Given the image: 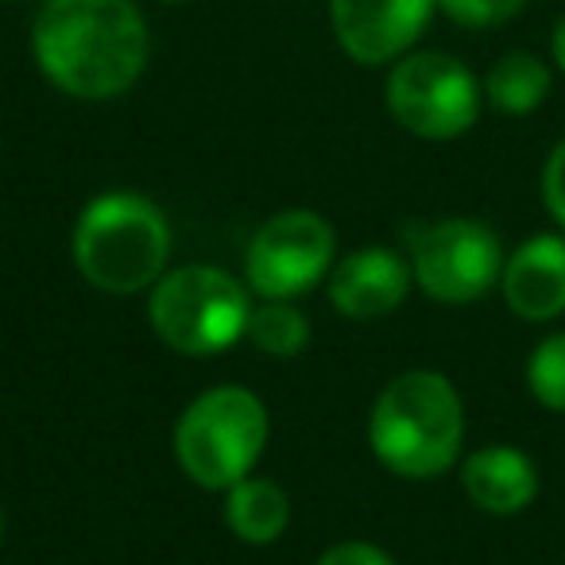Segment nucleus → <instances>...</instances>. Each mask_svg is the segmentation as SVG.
Instances as JSON below:
<instances>
[{"instance_id":"nucleus-1","label":"nucleus","mask_w":565,"mask_h":565,"mask_svg":"<svg viewBox=\"0 0 565 565\" xmlns=\"http://www.w3.org/2000/svg\"><path fill=\"white\" fill-rule=\"evenodd\" d=\"M32 55L43 78L66 97L113 102L140 82L151 35L132 0H43Z\"/></svg>"},{"instance_id":"nucleus-2","label":"nucleus","mask_w":565,"mask_h":565,"mask_svg":"<svg viewBox=\"0 0 565 565\" xmlns=\"http://www.w3.org/2000/svg\"><path fill=\"white\" fill-rule=\"evenodd\" d=\"M465 441V407L449 376L415 369L380 392L369 415V446L403 480H434L454 469Z\"/></svg>"},{"instance_id":"nucleus-3","label":"nucleus","mask_w":565,"mask_h":565,"mask_svg":"<svg viewBox=\"0 0 565 565\" xmlns=\"http://www.w3.org/2000/svg\"><path fill=\"white\" fill-rule=\"evenodd\" d=\"M71 248L89 287L105 295H136L163 279L171 225L151 198L109 190L82 210Z\"/></svg>"},{"instance_id":"nucleus-4","label":"nucleus","mask_w":565,"mask_h":565,"mask_svg":"<svg viewBox=\"0 0 565 565\" xmlns=\"http://www.w3.org/2000/svg\"><path fill=\"white\" fill-rule=\"evenodd\" d=\"M271 434V418L248 387H210L202 392L174 426V457L198 488L228 492L252 477Z\"/></svg>"},{"instance_id":"nucleus-5","label":"nucleus","mask_w":565,"mask_h":565,"mask_svg":"<svg viewBox=\"0 0 565 565\" xmlns=\"http://www.w3.org/2000/svg\"><path fill=\"white\" fill-rule=\"evenodd\" d=\"M151 330L182 356H213L248 333L252 302L244 282L225 267L186 264L151 287Z\"/></svg>"},{"instance_id":"nucleus-6","label":"nucleus","mask_w":565,"mask_h":565,"mask_svg":"<svg viewBox=\"0 0 565 565\" xmlns=\"http://www.w3.org/2000/svg\"><path fill=\"white\" fill-rule=\"evenodd\" d=\"M484 86L461 58L446 51H415L392 63L384 86L387 113L418 140H457L480 117Z\"/></svg>"},{"instance_id":"nucleus-7","label":"nucleus","mask_w":565,"mask_h":565,"mask_svg":"<svg viewBox=\"0 0 565 565\" xmlns=\"http://www.w3.org/2000/svg\"><path fill=\"white\" fill-rule=\"evenodd\" d=\"M503 244L477 217H446L411 233V271L434 302L465 307L492 291L503 275Z\"/></svg>"},{"instance_id":"nucleus-8","label":"nucleus","mask_w":565,"mask_h":565,"mask_svg":"<svg viewBox=\"0 0 565 565\" xmlns=\"http://www.w3.org/2000/svg\"><path fill=\"white\" fill-rule=\"evenodd\" d=\"M338 233L315 210H282L256 228L244 259L248 291L259 299L295 302L330 275Z\"/></svg>"},{"instance_id":"nucleus-9","label":"nucleus","mask_w":565,"mask_h":565,"mask_svg":"<svg viewBox=\"0 0 565 565\" xmlns=\"http://www.w3.org/2000/svg\"><path fill=\"white\" fill-rule=\"evenodd\" d=\"M438 0H330L341 51L361 66H387L411 55Z\"/></svg>"},{"instance_id":"nucleus-10","label":"nucleus","mask_w":565,"mask_h":565,"mask_svg":"<svg viewBox=\"0 0 565 565\" xmlns=\"http://www.w3.org/2000/svg\"><path fill=\"white\" fill-rule=\"evenodd\" d=\"M415 271L411 264L392 248H361L345 256L330 275V302L338 315L353 322H376L403 307Z\"/></svg>"},{"instance_id":"nucleus-11","label":"nucleus","mask_w":565,"mask_h":565,"mask_svg":"<svg viewBox=\"0 0 565 565\" xmlns=\"http://www.w3.org/2000/svg\"><path fill=\"white\" fill-rule=\"evenodd\" d=\"M503 302L523 322L565 315V236L542 233L519 244L500 275Z\"/></svg>"},{"instance_id":"nucleus-12","label":"nucleus","mask_w":565,"mask_h":565,"mask_svg":"<svg viewBox=\"0 0 565 565\" xmlns=\"http://www.w3.org/2000/svg\"><path fill=\"white\" fill-rule=\"evenodd\" d=\"M461 488L484 515H519L539 495V469L515 446H484L465 457Z\"/></svg>"},{"instance_id":"nucleus-13","label":"nucleus","mask_w":565,"mask_h":565,"mask_svg":"<svg viewBox=\"0 0 565 565\" xmlns=\"http://www.w3.org/2000/svg\"><path fill=\"white\" fill-rule=\"evenodd\" d=\"M225 523L248 546H271L275 539H282V531L291 523V500L271 480L244 477L241 484L228 488Z\"/></svg>"},{"instance_id":"nucleus-14","label":"nucleus","mask_w":565,"mask_h":565,"mask_svg":"<svg viewBox=\"0 0 565 565\" xmlns=\"http://www.w3.org/2000/svg\"><path fill=\"white\" fill-rule=\"evenodd\" d=\"M484 97L495 113L526 117L550 97V66L531 51H508L492 63L484 78Z\"/></svg>"},{"instance_id":"nucleus-15","label":"nucleus","mask_w":565,"mask_h":565,"mask_svg":"<svg viewBox=\"0 0 565 565\" xmlns=\"http://www.w3.org/2000/svg\"><path fill=\"white\" fill-rule=\"evenodd\" d=\"M248 341L259 353L291 361V356H299L310 345V322L295 302L264 299V307H252Z\"/></svg>"},{"instance_id":"nucleus-16","label":"nucleus","mask_w":565,"mask_h":565,"mask_svg":"<svg viewBox=\"0 0 565 565\" xmlns=\"http://www.w3.org/2000/svg\"><path fill=\"white\" fill-rule=\"evenodd\" d=\"M526 387L546 411H565V333L539 341L526 361Z\"/></svg>"},{"instance_id":"nucleus-17","label":"nucleus","mask_w":565,"mask_h":565,"mask_svg":"<svg viewBox=\"0 0 565 565\" xmlns=\"http://www.w3.org/2000/svg\"><path fill=\"white\" fill-rule=\"evenodd\" d=\"M438 9L454 24L484 32V28H500L508 20H515L526 9V0H438Z\"/></svg>"},{"instance_id":"nucleus-18","label":"nucleus","mask_w":565,"mask_h":565,"mask_svg":"<svg viewBox=\"0 0 565 565\" xmlns=\"http://www.w3.org/2000/svg\"><path fill=\"white\" fill-rule=\"evenodd\" d=\"M542 202H546L550 217L565 228V140L550 151L546 167H542Z\"/></svg>"},{"instance_id":"nucleus-19","label":"nucleus","mask_w":565,"mask_h":565,"mask_svg":"<svg viewBox=\"0 0 565 565\" xmlns=\"http://www.w3.org/2000/svg\"><path fill=\"white\" fill-rule=\"evenodd\" d=\"M318 565H395V562L387 550L372 546V542H338V546H330L318 557Z\"/></svg>"},{"instance_id":"nucleus-20","label":"nucleus","mask_w":565,"mask_h":565,"mask_svg":"<svg viewBox=\"0 0 565 565\" xmlns=\"http://www.w3.org/2000/svg\"><path fill=\"white\" fill-rule=\"evenodd\" d=\"M550 47H554V63L565 71V17L557 20V28H554V40H550Z\"/></svg>"},{"instance_id":"nucleus-21","label":"nucleus","mask_w":565,"mask_h":565,"mask_svg":"<svg viewBox=\"0 0 565 565\" xmlns=\"http://www.w3.org/2000/svg\"><path fill=\"white\" fill-rule=\"evenodd\" d=\"M0 539H4V508H0Z\"/></svg>"},{"instance_id":"nucleus-22","label":"nucleus","mask_w":565,"mask_h":565,"mask_svg":"<svg viewBox=\"0 0 565 565\" xmlns=\"http://www.w3.org/2000/svg\"><path fill=\"white\" fill-rule=\"evenodd\" d=\"M159 4H186V0H159Z\"/></svg>"}]
</instances>
